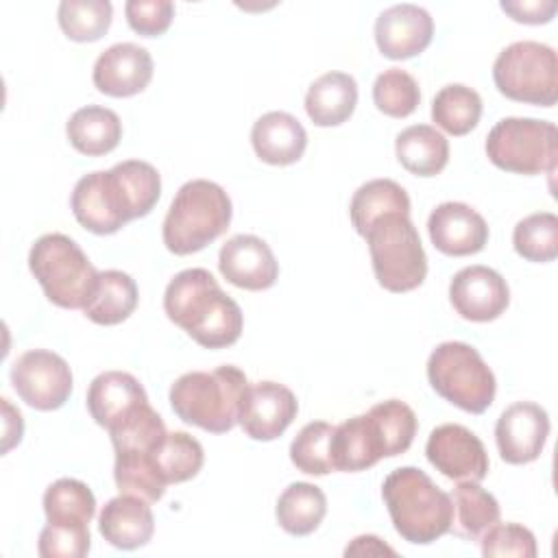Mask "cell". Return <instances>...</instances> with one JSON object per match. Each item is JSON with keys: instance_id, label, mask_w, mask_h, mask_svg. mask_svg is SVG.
Instances as JSON below:
<instances>
[{"instance_id": "30", "label": "cell", "mask_w": 558, "mask_h": 558, "mask_svg": "<svg viewBox=\"0 0 558 558\" xmlns=\"http://www.w3.org/2000/svg\"><path fill=\"white\" fill-rule=\"evenodd\" d=\"M386 214H410V196L397 181L373 179L353 192L349 216L362 238L366 229Z\"/></svg>"}, {"instance_id": "26", "label": "cell", "mask_w": 558, "mask_h": 558, "mask_svg": "<svg viewBox=\"0 0 558 558\" xmlns=\"http://www.w3.org/2000/svg\"><path fill=\"white\" fill-rule=\"evenodd\" d=\"M399 163L416 177H436L449 161L447 137L429 124H412L395 140Z\"/></svg>"}, {"instance_id": "41", "label": "cell", "mask_w": 558, "mask_h": 558, "mask_svg": "<svg viewBox=\"0 0 558 558\" xmlns=\"http://www.w3.org/2000/svg\"><path fill=\"white\" fill-rule=\"evenodd\" d=\"M482 556L486 558H534L536 538L534 534L519 523H495L477 541Z\"/></svg>"}, {"instance_id": "17", "label": "cell", "mask_w": 558, "mask_h": 558, "mask_svg": "<svg viewBox=\"0 0 558 558\" xmlns=\"http://www.w3.org/2000/svg\"><path fill=\"white\" fill-rule=\"evenodd\" d=\"M218 268L229 283L251 292L268 290L279 277L275 253L262 238L251 233H238L222 244Z\"/></svg>"}, {"instance_id": "39", "label": "cell", "mask_w": 558, "mask_h": 558, "mask_svg": "<svg viewBox=\"0 0 558 558\" xmlns=\"http://www.w3.org/2000/svg\"><path fill=\"white\" fill-rule=\"evenodd\" d=\"M331 436L333 425L325 421L307 423L290 445L292 464L307 475H327L336 471L331 462Z\"/></svg>"}, {"instance_id": "29", "label": "cell", "mask_w": 558, "mask_h": 558, "mask_svg": "<svg viewBox=\"0 0 558 558\" xmlns=\"http://www.w3.org/2000/svg\"><path fill=\"white\" fill-rule=\"evenodd\" d=\"M327 514L325 493L310 482H292L277 499L275 517L281 530L292 536L312 534Z\"/></svg>"}, {"instance_id": "4", "label": "cell", "mask_w": 558, "mask_h": 558, "mask_svg": "<svg viewBox=\"0 0 558 558\" xmlns=\"http://www.w3.org/2000/svg\"><path fill=\"white\" fill-rule=\"evenodd\" d=\"M229 194L214 181L192 179L179 187L163 218L161 238L170 253L190 255L220 238L231 222Z\"/></svg>"}, {"instance_id": "7", "label": "cell", "mask_w": 558, "mask_h": 558, "mask_svg": "<svg viewBox=\"0 0 558 558\" xmlns=\"http://www.w3.org/2000/svg\"><path fill=\"white\" fill-rule=\"evenodd\" d=\"M429 386L464 412L482 414L490 408L497 381L480 351L466 342H440L427 360Z\"/></svg>"}, {"instance_id": "9", "label": "cell", "mask_w": 558, "mask_h": 558, "mask_svg": "<svg viewBox=\"0 0 558 558\" xmlns=\"http://www.w3.org/2000/svg\"><path fill=\"white\" fill-rule=\"evenodd\" d=\"M493 166L514 174H554L558 157L556 124L536 118H504L486 137Z\"/></svg>"}, {"instance_id": "12", "label": "cell", "mask_w": 558, "mask_h": 558, "mask_svg": "<svg viewBox=\"0 0 558 558\" xmlns=\"http://www.w3.org/2000/svg\"><path fill=\"white\" fill-rule=\"evenodd\" d=\"M425 456L436 471L453 482H482L490 466L484 442L458 423H445L432 429Z\"/></svg>"}, {"instance_id": "46", "label": "cell", "mask_w": 558, "mask_h": 558, "mask_svg": "<svg viewBox=\"0 0 558 558\" xmlns=\"http://www.w3.org/2000/svg\"><path fill=\"white\" fill-rule=\"evenodd\" d=\"M351 554H357V556H364V554L366 556L368 554H375V556L390 554V556H395V549L388 547L386 543H381V538H377L373 534H362V536L353 538V543L344 549V556H351Z\"/></svg>"}, {"instance_id": "21", "label": "cell", "mask_w": 558, "mask_h": 558, "mask_svg": "<svg viewBox=\"0 0 558 558\" xmlns=\"http://www.w3.org/2000/svg\"><path fill=\"white\" fill-rule=\"evenodd\" d=\"M150 501L135 495H118L109 499L98 514L100 536L118 549L144 547L155 532Z\"/></svg>"}, {"instance_id": "42", "label": "cell", "mask_w": 558, "mask_h": 558, "mask_svg": "<svg viewBox=\"0 0 558 558\" xmlns=\"http://www.w3.org/2000/svg\"><path fill=\"white\" fill-rule=\"evenodd\" d=\"M89 525L46 523L39 532L37 551L41 558H83L89 554Z\"/></svg>"}, {"instance_id": "6", "label": "cell", "mask_w": 558, "mask_h": 558, "mask_svg": "<svg viewBox=\"0 0 558 558\" xmlns=\"http://www.w3.org/2000/svg\"><path fill=\"white\" fill-rule=\"evenodd\" d=\"M377 283L388 292H410L425 281L427 255L410 214H386L364 233Z\"/></svg>"}, {"instance_id": "8", "label": "cell", "mask_w": 558, "mask_h": 558, "mask_svg": "<svg viewBox=\"0 0 558 558\" xmlns=\"http://www.w3.org/2000/svg\"><path fill=\"white\" fill-rule=\"evenodd\" d=\"M493 81L510 100L554 107L558 100V57L541 41H514L493 63Z\"/></svg>"}, {"instance_id": "35", "label": "cell", "mask_w": 558, "mask_h": 558, "mask_svg": "<svg viewBox=\"0 0 558 558\" xmlns=\"http://www.w3.org/2000/svg\"><path fill=\"white\" fill-rule=\"evenodd\" d=\"M113 480L122 495H135L150 504L159 501L166 493V482L155 464V451L150 453H116Z\"/></svg>"}, {"instance_id": "13", "label": "cell", "mask_w": 558, "mask_h": 558, "mask_svg": "<svg viewBox=\"0 0 558 558\" xmlns=\"http://www.w3.org/2000/svg\"><path fill=\"white\" fill-rule=\"evenodd\" d=\"M299 401L294 392L277 381L248 384L242 401L238 425L253 440H275L296 418Z\"/></svg>"}, {"instance_id": "40", "label": "cell", "mask_w": 558, "mask_h": 558, "mask_svg": "<svg viewBox=\"0 0 558 558\" xmlns=\"http://www.w3.org/2000/svg\"><path fill=\"white\" fill-rule=\"evenodd\" d=\"M373 102L390 118H408L421 102L418 83L410 72L388 68L373 83Z\"/></svg>"}, {"instance_id": "32", "label": "cell", "mask_w": 558, "mask_h": 558, "mask_svg": "<svg viewBox=\"0 0 558 558\" xmlns=\"http://www.w3.org/2000/svg\"><path fill=\"white\" fill-rule=\"evenodd\" d=\"M44 512L54 525H89L96 514V497L85 482L61 477L46 488Z\"/></svg>"}, {"instance_id": "18", "label": "cell", "mask_w": 558, "mask_h": 558, "mask_svg": "<svg viewBox=\"0 0 558 558\" xmlns=\"http://www.w3.org/2000/svg\"><path fill=\"white\" fill-rule=\"evenodd\" d=\"M150 78L153 57L146 48L133 41L113 44L102 50L92 72L96 89L113 98H126L144 92Z\"/></svg>"}, {"instance_id": "5", "label": "cell", "mask_w": 558, "mask_h": 558, "mask_svg": "<svg viewBox=\"0 0 558 558\" xmlns=\"http://www.w3.org/2000/svg\"><path fill=\"white\" fill-rule=\"evenodd\" d=\"M28 268L48 301L65 310H83L98 283V270L83 248L63 233L41 235L28 253Z\"/></svg>"}, {"instance_id": "24", "label": "cell", "mask_w": 558, "mask_h": 558, "mask_svg": "<svg viewBox=\"0 0 558 558\" xmlns=\"http://www.w3.org/2000/svg\"><path fill=\"white\" fill-rule=\"evenodd\" d=\"M357 105V83L347 72L318 76L305 94V111L316 126H338L347 122Z\"/></svg>"}, {"instance_id": "23", "label": "cell", "mask_w": 558, "mask_h": 558, "mask_svg": "<svg viewBox=\"0 0 558 558\" xmlns=\"http://www.w3.org/2000/svg\"><path fill=\"white\" fill-rule=\"evenodd\" d=\"M384 458L379 434L366 414L347 418L333 427L331 436V462L336 471L355 473L366 471Z\"/></svg>"}, {"instance_id": "43", "label": "cell", "mask_w": 558, "mask_h": 558, "mask_svg": "<svg viewBox=\"0 0 558 558\" xmlns=\"http://www.w3.org/2000/svg\"><path fill=\"white\" fill-rule=\"evenodd\" d=\"M129 26L142 37L163 35L174 17V4L170 0H129L124 4Z\"/></svg>"}, {"instance_id": "31", "label": "cell", "mask_w": 558, "mask_h": 558, "mask_svg": "<svg viewBox=\"0 0 558 558\" xmlns=\"http://www.w3.org/2000/svg\"><path fill=\"white\" fill-rule=\"evenodd\" d=\"M482 118V98L473 87L449 83L432 100V120L449 135L471 133Z\"/></svg>"}, {"instance_id": "37", "label": "cell", "mask_w": 558, "mask_h": 558, "mask_svg": "<svg viewBox=\"0 0 558 558\" xmlns=\"http://www.w3.org/2000/svg\"><path fill=\"white\" fill-rule=\"evenodd\" d=\"M514 251L536 264L556 259L558 255V218L551 211H536L517 222L512 231Z\"/></svg>"}, {"instance_id": "16", "label": "cell", "mask_w": 558, "mask_h": 558, "mask_svg": "<svg viewBox=\"0 0 558 558\" xmlns=\"http://www.w3.org/2000/svg\"><path fill=\"white\" fill-rule=\"evenodd\" d=\"M434 37L432 15L410 2L384 9L375 20V41L384 57L401 61L421 54Z\"/></svg>"}, {"instance_id": "14", "label": "cell", "mask_w": 558, "mask_h": 558, "mask_svg": "<svg viewBox=\"0 0 558 558\" xmlns=\"http://www.w3.org/2000/svg\"><path fill=\"white\" fill-rule=\"evenodd\" d=\"M449 301L464 320L488 323L506 312L510 290L497 270L475 264L453 275L449 283Z\"/></svg>"}, {"instance_id": "20", "label": "cell", "mask_w": 558, "mask_h": 558, "mask_svg": "<svg viewBox=\"0 0 558 558\" xmlns=\"http://www.w3.org/2000/svg\"><path fill=\"white\" fill-rule=\"evenodd\" d=\"M148 405L144 386L124 371H105L87 388V410L107 432Z\"/></svg>"}, {"instance_id": "25", "label": "cell", "mask_w": 558, "mask_h": 558, "mask_svg": "<svg viewBox=\"0 0 558 558\" xmlns=\"http://www.w3.org/2000/svg\"><path fill=\"white\" fill-rule=\"evenodd\" d=\"M65 133L78 153L87 157H100L120 144L122 122L116 111L100 105H87L70 116Z\"/></svg>"}, {"instance_id": "11", "label": "cell", "mask_w": 558, "mask_h": 558, "mask_svg": "<svg viewBox=\"0 0 558 558\" xmlns=\"http://www.w3.org/2000/svg\"><path fill=\"white\" fill-rule=\"evenodd\" d=\"M70 207L78 225L96 235L116 233L133 220L129 201L113 170H96L81 177L72 190Z\"/></svg>"}, {"instance_id": "36", "label": "cell", "mask_w": 558, "mask_h": 558, "mask_svg": "<svg viewBox=\"0 0 558 558\" xmlns=\"http://www.w3.org/2000/svg\"><path fill=\"white\" fill-rule=\"evenodd\" d=\"M109 0H63L57 9V20L65 37L72 41H96L111 26Z\"/></svg>"}, {"instance_id": "1", "label": "cell", "mask_w": 558, "mask_h": 558, "mask_svg": "<svg viewBox=\"0 0 558 558\" xmlns=\"http://www.w3.org/2000/svg\"><path fill=\"white\" fill-rule=\"evenodd\" d=\"M163 310L174 325L205 349L231 347L244 325L240 305L205 268L177 272L163 292Z\"/></svg>"}, {"instance_id": "28", "label": "cell", "mask_w": 558, "mask_h": 558, "mask_svg": "<svg viewBox=\"0 0 558 558\" xmlns=\"http://www.w3.org/2000/svg\"><path fill=\"white\" fill-rule=\"evenodd\" d=\"M135 307L137 286L133 277L122 270H102L98 272V283L83 312L92 323L111 327L126 320Z\"/></svg>"}, {"instance_id": "44", "label": "cell", "mask_w": 558, "mask_h": 558, "mask_svg": "<svg viewBox=\"0 0 558 558\" xmlns=\"http://www.w3.org/2000/svg\"><path fill=\"white\" fill-rule=\"evenodd\" d=\"M501 9L514 20L523 24H547L554 15L558 4L554 0H519V2H501Z\"/></svg>"}, {"instance_id": "10", "label": "cell", "mask_w": 558, "mask_h": 558, "mask_svg": "<svg viewBox=\"0 0 558 558\" xmlns=\"http://www.w3.org/2000/svg\"><path fill=\"white\" fill-rule=\"evenodd\" d=\"M11 384L26 405L50 412L70 399L72 371L61 355L48 349H31L13 362Z\"/></svg>"}, {"instance_id": "2", "label": "cell", "mask_w": 558, "mask_h": 558, "mask_svg": "<svg viewBox=\"0 0 558 558\" xmlns=\"http://www.w3.org/2000/svg\"><path fill=\"white\" fill-rule=\"evenodd\" d=\"M381 497L397 534L408 543L429 545L451 527V495L416 466H401L388 473L381 484Z\"/></svg>"}, {"instance_id": "3", "label": "cell", "mask_w": 558, "mask_h": 558, "mask_svg": "<svg viewBox=\"0 0 558 558\" xmlns=\"http://www.w3.org/2000/svg\"><path fill=\"white\" fill-rule=\"evenodd\" d=\"M246 375L231 364L214 371H192L170 386L172 412L187 425L211 434H225L238 425Z\"/></svg>"}, {"instance_id": "22", "label": "cell", "mask_w": 558, "mask_h": 558, "mask_svg": "<svg viewBox=\"0 0 558 558\" xmlns=\"http://www.w3.org/2000/svg\"><path fill=\"white\" fill-rule=\"evenodd\" d=\"M251 144L262 161L270 166H290L303 157L307 133L292 113L268 111L255 120Z\"/></svg>"}, {"instance_id": "38", "label": "cell", "mask_w": 558, "mask_h": 558, "mask_svg": "<svg viewBox=\"0 0 558 558\" xmlns=\"http://www.w3.org/2000/svg\"><path fill=\"white\" fill-rule=\"evenodd\" d=\"M111 170L126 194L133 220L148 216L161 194V177L157 168L150 166L148 161L126 159L116 163Z\"/></svg>"}, {"instance_id": "45", "label": "cell", "mask_w": 558, "mask_h": 558, "mask_svg": "<svg viewBox=\"0 0 558 558\" xmlns=\"http://www.w3.org/2000/svg\"><path fill=\"white\" fill-rule=\"evenodd\" d=\"M0 401H2V410H4V445H2V451L7 453L15 442L22 440L24 423H20V421H22V414L11 408L9 399L2 397Z\"/></svg>"}, {"instance_id": "34", "label": "cell", "mask_w": 558, "mask_h": 558, "mask_svg": "<svg viewBox=\"0 0 558 558\" xmlns=\"http://www.w3.org/2000/svg\"><path fill=\"white\" fill-rule=\"evenodd\" d=\"M368 416L373 418L375 429L379 434L384 458H395L410 449L416 436L418 421L414 410L408 403L399 399L379 401L368 410Z\"/></svg>"}, {"instance_id": "19", "label": "cell", "mask_w": 558, "mask_h": 558, "mask_svg": "<svg viewBox=\"0 0 558 558\" xmlns=\"http://www.w3.org/2000/svg\"><path fill=\"white\" fill-rule=\"evenodd\" d=\"M432 244L451 257L480 253L488 242L486 220L466 203L449 201L432 209L427 218Z\"/></svg>"}, {"instance_id": "33", "label": "cell", "mask_w": 558, "mask_h": 558, "mask_svg": "<svg viewBox=\"0 0 558 558\" xmlns=\"http://www.w3.org/2000/svg\"><path fill=\"white\" fill-rule=\"evenodd\" d=\"M205 462L201 442L185 432H168L155 449V464L166 484L192 480Z\"/></svg>"}, {"instance_id": "27", "label": "cell", "mask_w": 558, "mask_h": 558, "mask_svg": "<svg viewBox=\"0 0 558 558\" xmlns=\"http://www.w3.org/2000/svg\"><path fill=\"white\" fill-rule=\"evenodd\" d=\"M451 504L453 519L449 532L473 543H477L482 534L493 527L501 517L497 499L488 490H484L480 482H458L451 493Z\"/></svg>"}, {"instance_id": "15", "label": "cell", "mask_w": 558, "mask_h": 558, "mask_svg": "<svg viewBox=\"0 0 558 558\" xmlns=\"http://www.w3.org/2000/svg\"><path fill=\"white\" fill-rule=\"evenodd\" d=\"M549 436V416L534 401H517L508 405L495 425V442L499 456L508 464L534 462Z\"/></svg>"}]
</instances>
